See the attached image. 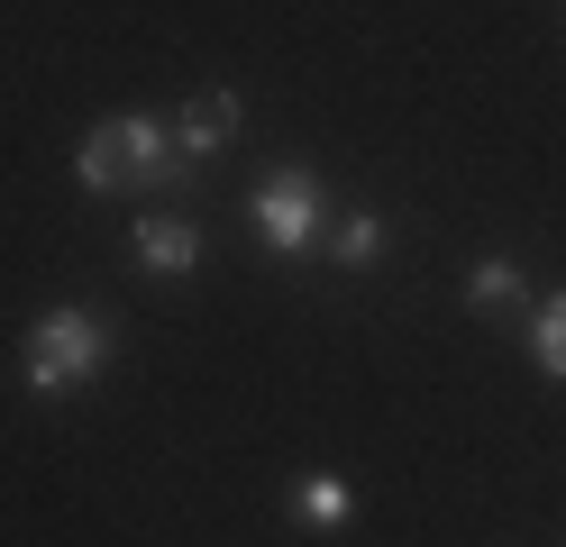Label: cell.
I'll return each instance as SVG.
<instances>
[{
  "label": "cell",
  "mask_w": 566,
  "mask_h": 547,
  "mask_svg": "<svg viewBox=\"0 0 566 547\" xmlns=\"http://www.w3.org/2000/svg\"><path fill=\"white\" fill-rule=\"evenodd\" d=\"M201 165H184L174 119L156 109H119V119H92L74 146V182L83 192H184Z\"/></svg>",
  "instance_id": "1"
},
{
  "label": "cell",
  "mask_w": 566,
  "mask_h": 547,
  "mask_svg": "<svg viewBox=\"0 0 566 547\" xmlns=\"http://www.w3.org/2000/svg\"><path fill=\"white\" fill-rule=\"evenodd\" d=\"M101 365H111V319L83 311V302L38 311L28 338H19V383L38 401H74L83 383H101Z\"/></svg>",
  "instance_id": "2"
},
{
  "label": "cell",
  "mask_w": 566,
  "mask_h": 547,
  "mask_svg": "<svg viewBox=\"0 0 566 547\" xmlns=\"http://www.w3.org/2000/svg\"><path fill=\"white\" fill-rule=\"evenodd\" d=\"M247 219H256V238L293 265V255H311V238H321L329 192H321V173H311V165H274L256 192H247Z\"/></svg>",
  "instance_id": "3"
},
{
  "label": "cell",
  "mask_w": 566,
  "mask_h": 547,
  "mask_svg": "<svg viewBox=\"0 0 566 547\" xmlns=\"http://www.w3.org/2000/svg\"><path fill=\"white\" fill-rule=\"evenodd\" d=\"M128 255H137V274H156V283H184V274H201V229L184 210H147L128 229Z\"/></svg>",
  "instance_id": "4"
},
{
  "label": "cell",
  "mask_w": 566,
  "mask_h": 547,
  "mask_svg": "<svg viewBox=\"0 0 566 547\" xmlns=\"http://www.w3.org/2000/svg\"><path fill=\"white\" fill-rule=\"evenodd\" d=\"M247 128V101L220 83V92H192L184 109H174V146H184V165H210V156H229Z\"/></svg>",
  "instance_id": "5"
},
{
  "label": "cell",
  "mask_w": 566,
  "mask_h": 547,
  "mask_svg": "<svg viewBox=\"0 0 566 547\" xmlns=\"http://www.w3.org/2000/svg\"><path fill=\"white\" fill-rule=\"evenodd\" d=\"M283 502H293V520H311V529H347V520L366 511V493L347 484V474H329V465H321V474H302Z\"/></svg>",
  "instance_id": "6"
},
{
  "label": "cell",
  "mask_w": 566,
  "mask_h": 547,
  "mask_svg": "<svg viewBox=\"0 0 566 547\" xmlns=\"http://www.w3.org/2000/svg\"><path fill=\"white\" fill-rule=\"evenodd\" d=\"M329 246H338V265H347V274H375V265H384V246H394V229H384V210H375V201H357V210L338 219V238H329Z\"/></svg>",
  "instance_id": "7"
},
{
  "label": "cell",
  "mask_w": 566,
  "mask_h": 547,
  "mask_svg": "<svg viewBox=\"0 0 566 547\" xmlns=\"http://www.w3.org/2000/svg\"><path fill=\"white\" fill-rule=\"evenodd\" d=\"M457 292H467V311H512L521 302V292H530V274L512 265V255H475V265H467V283H457Z\"/></svg>",
  "instance_id": "8"
},
{
  "label": "cell",
  "mask_w": 566,
  "mask_h": 547,
  "mask_svg": "<svg viewBox=\"0 0 566 547\" xmlns=\"http://www.w3.org/2000/svg\"><path fill=\"white\" fill-rule=\"evenodd\" d=\"M530 365H539L548 383H566V292H548V302L530 311Z\"/></svg>",
  "instance_id": "9"
},
{
  "label": "cell",
  "mask_w": 566,
  "mask_h": 547,
  "mask_svg": "<svg viewBox=\"0 0 566 547\" xmlns=\"http://www.w3.org/2000/svg\"><path fill=\"white\" fill-rule=\"evenodd\" d=\"M557 10H566V0H557Z\"/></svg>",
  "instance_id": "10"
}]
</instances>
